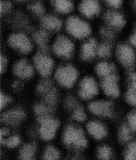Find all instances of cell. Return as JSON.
<instances>
[{
	"mask_svg": "<svg viewBox=\"0 0 136 160\" xmlns=\"http://www.w3.org/2000/svg\"><path fill=\"white\" fill-rule=\"evenodd\" d=\"M66 29L68 32L79 38L88 37L91 32L88 24L77 17H71L68 19Z\"/></svg>",
	"mask_w": 136,
	"mask_h": 160,
	"instance_id": "obj_1",
	"label": "cell"
},
{
	"mask_svg": "<svg viewBox=\"0 0 136 160\" xmlns=\"http://www.w3.org/2000/svg\"><path fill=\"white\" fill-rule=\"evenodd\" d=\"M64 141L66 145H73L77 148H85L88 144L83 131L72 126H68L66 129Z\"/></svg>",
	"mask_w": 136,
	"mask_h": 160,
	"instance_id": "obj_2",
	"label": "cell"
},
{
	"mask_svg": "<svg viewBox=\"0 0 136 160\" xmlns=\"http://www.w3.org/2000/svg\"><path fill=\"white\" fill-rule=\"evenodd\" d=\"M77 77V71L70 65L59 68L55 73V78L58 82L66 88L72 87Z\"/></svg>",
	"mask_w": 136,
	"mask_h": 160,
	"instance_id": "obj_3",
	"label": "cell"
},
{
	"mask_svg": "<svg viewBox=\"0 0 136 160\" xmlns=\"http://www.w3.org/2000/svg\"><path fill=\"white\" fill-rule=\"evenodd\" d=\"M38 121L41 123L40 133L42 138L45 140H50L53 138L59 126V122L47 116L40 117L38 118Z\"/></svg>",
	"mask_w": 136,
	"mask_h": 160,
	"instance_id": "obj_4",
	"label": "cell"
},
{
	"mask_svg": "<svg viewBox=\"0 0 136 160\" xmlns=\"http://www.w3.org/2000/svg\"><path fill=\"white\" fill-rule=\"evenodd\" d=\"M8 42L10 46L18 49L22 53H28L32 50V45L29 40L23 33L12 34L9 37Z\"/></svg>",
	"mask_w": 136,
	"mask_h": 160,
	"instance_id": "obj_5",
	"label": "cell"
},
{
	"mask_svg": "<svg viewBox=\"0 0 136 160\" xmlns=\"http://www.w3.org/2000/svg\"><path fill=\"white\" fill-rule=\"evenodd\" d=\"M90 111L97 115L102 117L110 118L113 112L112 104L107 101H95L90 103L88 106Z\"/></svg>",
	"mask_w": 136,
	"mask_h": 160,
	"instance_id": "obj_6",
	"label": "cell"
},
{
	"mask_svg": "<svg viewBox=\"0 0 136 160\" xmlns=\"http://www.w3.org/2000/svg\"><path fill=\"white\" fill-rule=\"evenodd\" d=\"M34 62L36 68L43 76L50 75L53 67V62L50 58L39 53L34 57Z\"/></svg>",
	"mask_w": 136,
	"mask_h": 160,
	"instance_id": "obj_7",
	"label": "cell"
},
{
	"mask_svg": "<svg viewBox=\"0 0 136 160\" xmlns=\"http://www.w3.org/2000/svg\"><path fill=\"white\" fill-rule=\"evenodd\" d=\"M117 55L118 60L125 67L129 68L135 62V53L133 49L127 45H120L117 49Z\"/></svg>",
	"mask_w": 136,
	"mask_h": 160,
	"instance_id": "obj_8",
	"label": "cell"
},
{
	"mask_svg": "<svg viewBox=\"0 0 136 160\" xmlns=\"http://www.w3.org/2000/svg\"><path fill=\"white\" fill-rule=\"evenodd\" d=\"M74 49L72 42L67 38L60 36L55 43L53 50L55 53L60 56L69 58Z\"/></svg>",
	"mask_w": 136,
	"mask_h": 160,
	"instance_id": "obj_9",
	"label": "cell"
},
{
	"mask_svg": "<svg viewBox=\"0 0 136 160\" xmlns=\"http://www.w3.org/2000/svg\"><path fill=\"white\" fill-rule=\"evenodd\" d=\"M98 92L96 82L93 78L86 77L80 84L79 94L82 98L88 99L96 95Z\"/></svg>",
	"mask_w": 136,
	"mask_h": 160,
	"instance_id": "obj_10",
	"label": "cell"
},
{
	"mask_svg": "<svg viewBox=\"0 0 136 160\" xmlns=\"http://www.w3.org/2000/svg\"><path fill=\"white\" fill-rule=\"evenodd\" d=\"M102 87L107 96L117 97L119 95L120 90L118 78L115 74L104 78L102 82Z\"/></svg>",
	"mask_w": 136,
	"mask_h": 160,
	"instance_id": "obj_11",
	"label": "cell"
},
{
	"mask_svg": "<svg viewBox=\"0 0 136 160\" xmlns=\"http://www.w3.org/2000/svg\"><path fill=\"white\" fill-rule=\"evenodd\" d=\"M81 12L86 17L90 18L97 15L100 12L99 2L96 1H84L79 6Z\"/></svg>",
	"mask_w": 136,
	"mask_h": 160,
	"instance_id": "obj_12",
	"label": "cell"
},
{
	"mask_svg": "<svg viewBox=\"0 0 136 160\" xmlns=\"http://www.w3.org/2000/svg\"><path fill=\"white\" fill-rule=\"evenodd\" d=\"M104 20L109 25L116 29H121L125 26V20L121 14L114 11H110L106 13Z\"/></svg>",
	"mask_w": 136,
	"mask_h": 160,
	"instance_id": "obj_13",
	"label": "cell"
},
{
	"mask_svg": "<svg viewBox=\"0 0 136 160\" xmlns=\"http://www.w3.org/2000/svg\"><path fill=\"white\" fill-rule=\"evenodd\" d=\"M25 116V114L23 111L13 110L2 114L1 119L7 124L14 126L20 122Z\"/></svg>",
	"mask_w": 136,
	"mask_h": 160,
	"instance_id": "obj_14",
	"label": "cell"
},
{
	"mask_svg": "<svg viewBox=\"0 0 136 160\" xmlns=\"http://www.w3.org/2000/svg\"><path fill=\"white\" fill-rule=\"evenodd\" d=\"M14 72L22 78H29L33 74V68L25 60H22L16 63L14 68Z\"/></svg>",
	"mask_w": 136,
	"mask_h": 160,
	"instance_id": "obj_15",
	"label": "cell"
},
{
	"mask_svg": "<svg viewBox=\"0 0 136 160\" xmlns=\"http://www.w3.org/2000/svg\"><path fill=\"white\" fill-rule=\"evenodd\" d=\"M89 133L96 139H101L107 135V130L101 123L96 121H91L87 125Z\"/></svg>",
	"mask_w": 136,
	"mask_h": 160,
	"instance_id": "obj_16",
	"label": "cell"
},
{
	"mask_svg": "<svg viewBox=\"0 0 136 160\" xmlns=\"http://www.w3.org/2000/svg\"><path fill=\"white\" fill-rule=\"evenodd\" d=\"M125 98L129 104L136 105V73H132L130 75Z\"/></svg>",
	"mask_w": 136,
	"mask_h": 160,
	"instance_id": "obj_17",
	"label": "cell"
},
{
	"mask_svg": "<svg viewBox=\"0 0 136 160\" xmlns=\"http://www.w3.org/2000/svg\"><path fill=\"white\" fill-rule=\"evenodd\" d=\"M97 43L94 39H91L83 45L82 48V57L84 60H89L95 56L96 51Z\"/></svg>",
	"mask_w": 136,
	"mask_h": 160,
	"instance_id": "obj_18",
	"label": "cell"
},
{
	"mask_svg": "<svg viewBox=\"0 0 136 160\" xmlns=\"http://www.w3.org/2000/svg\"><path fill=\"white\" fill-rule=\"evenodd\" d=\"M41 24L43 27L50 30H59L61 26V21L57 17L53 16L44 17L41 20Z\"/></svg>",
	"mask_w": 136,
	"mask_h": 160,
	"instance_id": "obj_19",
	"label": "cell"
},
{
	"mask_svg": "<svg viewBox=\"0 0 136 160\" xmlns=\"http://www.w3.org/2000/svg\"><path fill=\"white\" fill-rule=\"evenodd\" d=\"M97 73L101 77H107L114 74V66L107 62H102L97 64L96 67Z\"/></svg>",
	"mask_w": 136,
	"mask_h": 160,
	"instance_id": "obj_20",
	"label": "cell"
},
{
	"mask_svg": "<svg viewBox=\"0 0 136 160\" xmlns=\"http://www.w3.org/2000/svg\"><path fill=\"white\" fill-rule=\"evenodd\" d=\"M36 144H28L25 145L20 151L21 160H35V152Z\"/></svg>",
	"mask_w": 136,
	"mask_h": 160,
	"instance_id": "obj_21",
	"label": "cell"
},
{
	"mask_svg": "<svg viewBox=\"0 0 136 160\" xmlns=\"http://www.w3.org/2000/svg\"><path fill=\"white\" fill-rule=\"evenodd\" d=\"M48 34L44 31H40L33 34V38L36 42L38 44L41 49L44 51L48 50L47 42Z\"/></svg>",
	"mask_w": 136,
	"mask_h": 160,
	"instance_id": "obj_22",
	"label": "cell"
},
{
	"mask_svg": "<svg viewBox=\"0 0 136 160\" xmlns=\"http://www.w3.org/2000/svg\"><path fill=\"white\" fill-rule=\"evenodd\" d=\"M133 131L128 125H123L120 129L118 137L120 141L123 142H128L133 138Z\"/></svg>",
	"mask_w": 136,
	"mask_h": 160,
	"instance_id": "obj_23",
	"label": "cell"
},
{
	"mask_svg": "<svg viewBox=\"0 0 136 160\" xmlns=\"http://www.w3.org/2000/svg\"><path fill=\"white\" fill-rule=\"evenodd\" d=\"M54 88L53 83L50 80H45L41 81L38 86L37 90L38 92L45 96Z\"/></svg>",
	"mask_w": 136,
	"mask_h": 160,
	"instance_id": "obj_24",
	"label": "cell"
},
{
	"mask_svg": "<svg viewBox=\"0 0 136 160\" xmlns=\"http://www.w3.org/2000/svg\"><path fill=\"white\" fill-rule=\"evenodd\" d=\"M55 6L59 12L67 13L70 12L73 8V3L70 1H55Z\"/></svg>",
	"mask_w": 136,
	"mask_h": 160,
	"instance_id": "obj_25",
	"label": "cell"
},
{
	"mask_svg": "<svg viewBox=\"0 0 136 160\" xmlns=\"http://www.w3.org/2000/svg\"><path fill=\"white\" fill-rule=\"evenodd\" d=\"M125 160H136V142L128 144L124 154Z\"/></svg>",
	"mask_w": 136,
	"mask_h": 160,
	"instance_id": "obj_26",
	"label": "cell"
},
{
	"mask_svg": "<svg viewBox=\"0 0 136 160\" xmlns=\"http://www.w3.org/2000/svg\"><path fill=\"white\" fill-rule=\"evenodd\" d=\"M60 157L58 150L52 147L47 148L43 156V160H57Z\"/></svg>",
	"mask_w": 136,
	"mask_h": 160,
	"instance_id": "obj_27",
	"label": "cell"
},
{
	"mask_svg": "<svg viewBox=\"0 0 136 160\" xmlns=\"http://www.w3.org/2000/svg\"><path fill=\"white\" fill-rule=\"evenodd\" d=\"M98 155L99 158L102 160H111L112 153L109 147L103 146L99 149Z\"/></svg>",
	"mask_w": 136,
	"mask_h": 160,
	"instance_id": "obj_28",
	"label": "cell"
},
{
	"mask_svg": "<svg viewBox=\"0 0 136 160\" xmlns=\"http://www.w3.org/2000/svg\"><path fill=\"white\" fill-rule=\"evenodd\" d=\"M97 53L100 57H109L111 53V46L107 43L102 44L97 49Z\"/></svg>",
	"mask_w": 136,
	"mask_h": 160,
	"instance_id": "obj_29",
	"label": "cell"
},
{
	"mask_svg": "<svg viewBox=\"0 0 136 160\" xmlns=\"http://www.w3.org/2000/svg\"><path fill=\"white\" fill-rule=\"evenodd\" d=\"M20 142L19 138L16 136H14L7 138V140H3L1 142L2 143L6 144L7 147L10 148H15L18 145Z\"/></svg>",
	"mask_w": 136,
	"mask_h": 160,
	"instance_id": "obj_30",
	"label": "cell"
},
{
	"mask_svg": "<svg viewBox=\"0 0 136 160\" xmlns=\"http://www.w3.org/2000/svg\"><path fill=\"white\" fill-rule=\"evenodd\" d=\"M86 114L82 107H78L74 112L73 118L78 121H84L86 119Z\"/></svg>",
	"mask_w": 136,
	"mask_h": 160,
	"instance_id": "obj_31",
	"label": "cell"
},
{
	"mask_svg": "<svg viewBox=\"0 0 136 160\" xmlns=\"http://www.w3.org/2000/svg\"><path fill=\"white\" fill-rule=\"evenodd\" d=\"M56 89L54 88L50 92L44 96V99L47 103L50 105H54L57 101Z\"/></svg>",
	"mask_w": 136,
	"mask_h": 160,
	"instance_id": "obj_32",
	"label": "cell"
},
{
	"mask_svg": "<svg viewBox=\"0 0 136 160\" xmlns=\"http://www.w3.org/2000/svg\"><path fill=\"white\" fill-rule=\"evenodd\" d=\"M34 111L37 114L42 115L51 112L52 109L43 104H38L34 107Z\"/></svg>",
	"mask_w": 136,
	"mask_h": 160,
	"instance_id": "obj_33",
	"label": "cell"
},
{
	"mask_svg": "<svg viewBox=\"0 0 136 160\" xmlns=\"http://www.w3.org/2000/svg\"><path fill=\"white\" fill-rule=\"evenodd\" d=\"M29 8L32 10L37 15H42L44 12L43 6L39 2H36V3L30 5L29 6Z\"/></svg>",
	"mask_w": 136,
	"mask_h": 160,
	"instance_id": "obj_34",
	"label": "cell"
},
{
	"mask_svg": "<svg viewBox=\"0 0 136 160\" xmlns=\"http://www.w3.org/2000/svg\"><path fill=\"white\" fill-rule=\"evenodd\" d=\"M128 125L133 132H136V111L131 112L127 118Z\"/></svg>",
	"mask_w": 136,
	"mask_h": 160,
	"instance_id": "obj_35",
	"label": "cell"
},
{
	"mask_svg": "<svg viewBox=\"0 0 136 160\" xmlns=\"http://www.w3.org/2000/svg\"><path fill=\"white\" fill-rule=\"evenodd\" d=\"M11 3L9 2L1 1L0 2V12L1 13H6L9 12L11 8Z\"/></svg>",
	"mask_w": 136,
	"mask_h": 160,
	"instance_id": "obj_36",
	"label": "cell"
},
{
	"mask_svg": "<svg viewBox=\"0 0 136 160\" xmlns=\"http://www.w3.org/2000/svg\"><path fill=\"white\" fill-rule=\"evenodd\" d=\"M101 32L102 37L107 39L111 40L113 39L114 38V34L113 32L109 29L103 28L101 30Z\"/></svg>",
	"mask_w": 136,
	"mask_h": 160,
	"instance_id": "obj_37",
	"label": "cell"
},
{
	"mask_svg": "<svg viewBox=\"0 0 136 160\" xmlns=\"http://www.w3.org/2000/svg\"><path fill=\"white\" fill-rule=\"evenodd\" d=\"M66 106L69 109L75 107L77 105V101L74 97H68L66 100Z\"/></svg>",
	"mask_w": 136,
	"mask_h": 160,
	"instance_id": "obj_38",
	"label": "cell"
},
{
	"mask_svg": "<svg viewBox=\"0 0 136 160\" xmlns=\"http://www.w3.org/2000/svg\"><path fill=\"white\" fill-rule=\"evenodd\" d=\"M10 101L9 98L1 92L0 94V108L1 109H2L7 105V103L10 102Z\"/></svg>",
	"mask_w": 136,
	"mask_h": 160,
	"instance_id": "obj_39",
	"label": "cell"
},
{
	"mask_svg": "<svg viewBox=\"0 0 136 160\" xmlns=\"http://www.w3.org/2000/svg\"><path fill=\"white\" fill-rule=\"evenodd\" d=\"M107 2L108 6L115 8H119L122 5L121 1H107Z\"/></svg>",
	"mask_w": 136,
	"mask_h": 160,
	"instance_id": "obj_40",
	"label": "cell"
},
{
	"mask_svg": "<svg viewBox=\"0 0 136 160\" xmlns=\"http://www.w3.org/2000/svg\"><path fill=\"white\" fill-rule=\"evenodd\" d=\"M7 61L5 58L1 56L0 57V71L1 73H2L5 71L6 68V65H7Z\"/></svg>",
	"mask_w": 136,
	"mask_h": 160,
	"instance_id": "obj_41",
	"label": "cell"
},
{
	"mask_svg": "<svg viewBox=\"0 0 136 160\" xmlns=\"http://www.w3.org/2000/svg\"><path fill=\"white\" fill-rule=\"evenodd\" d=\"M9 130L7 129H6V128L2 129L1 130V131H0V140L2 139L3 137L9 134Z\"/></svg>",
	"mask_w": 136,
	"mask_h": 160,
	"instance_id": "obj_42",
	"label": "cell"
},
{
	"mask_svg": "<svg viewBox=\"0 0 136 160\" xmlns=\"http://www.w3.org/2000/svg\"><path fill=\"white\" fill-rule=\"evenodd\" d=\"M13 87L16 90H18V89H20L22 88V83L19 81L15 82H14L13 84Z\"/></svg>",
	"mask_w": 136,
	"mask_h": 160,
	"instance_id": "obj_43",
	"label": "cell"
},
{
	"mask_svg": "<svg viewBox=\"0 0 136 160\" xmlns=\"http://www.w3.org/2000/svg\"><path fill=\"white\" fill-rule=\"evenodd\" d=\"M130 42L136 48V32L131 37Z\"/></svg>",
	"mask_w": 136,
	"mask_h": 160,
	"instance_id": "obj_44",
	"label": "cell"
},
{
	"mask_svg": "<svg viewBox=\"0 0 136 160\" xmlns=\"http://www.w3.org/2000/svg\"><path fill=\"white\" fill-rule=\"evenodd\" d=\"M134 5H135V7H136V1L134 2Z\"/></svg>",
	"mask_w": 136,
	"mask_h": 160,
	"instance_id": "obj_45",
	"label": "cell"
},
{
	"mask_svg": "<svg viewBox=\"0 0 136 160\" xmlns=\"http://www.w3.org/2000/svg\"></svg>",
	"mask_w": 136,
	"mask_h": 160,
	"instance_id": "obj_46",
	"label": "cell"
}]
</instances>
